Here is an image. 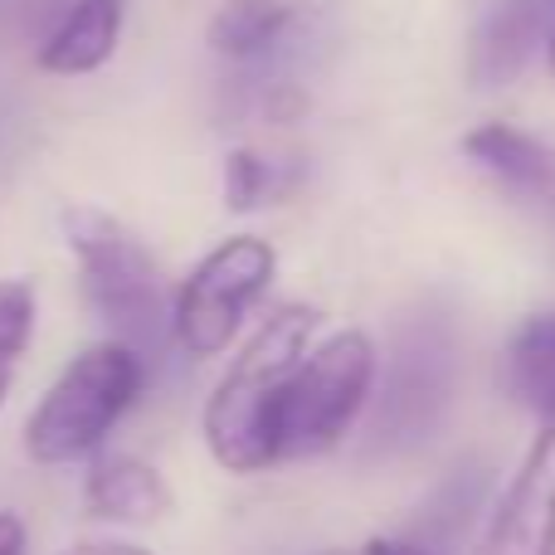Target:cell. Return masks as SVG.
I'll use <instances>...</instances> for the list:
<instances>
[{
    "label": "cell",
    "mask_w": 555,
    "mask_h": 555,
    "mask_svg": "<svg viewBox=\"0 0 555 555\" xmlns=\"http://www.w3.org/2000/svg\"><path fill=\"white\" fill-rule=\"evenodd\" d=\"M317 312L312 302H287L249 336L240 361L220 380V390L205 404V439L210 453L230 473H263L273 468V414L283 400L293 371L302 365L307 341H312Z\"/></svg>",
    "instance_id": "obj_1"
},
{
    "label": "cell",
    "mask_w": 555,
    "mask_h": 555,
    "mask_svg": "<svg viewBox=\"0 0 555 555\" xmlns=\"http://www.w3.org/2000/svg\"><path fill=\"white\" fill-rule=\"evenodd\" d=\"M64 240L83 269V293L93 312L113 326V336L137 361H162L171 341V297H166L162 269L146 254V244L122 220L93 210V205H68Z\"/></svg>",
    "instance_id": "obj_2"
},
{
    "label": "cell",
    "mask_w": 555,
    "mask_h": 555,
    "mask_svg": "<svg viewBox=\"0 0 555 555\" xmlns=\"http://www.w3.org/2000/svg\"><path fill=\"white\" fill-rule=\"evenodd\" d=\"M146 365L122 341L88 346L39 400V410L25 424V449L35 463L59 468L98 453V443L113 434V424L132 410L142 395Z\"/></svg>",
    "instance_id": "obj_3"
},
{
    "label": "cell",
    "mask_w": 555,
    "mask_h": 555,
    "mask_svg": "<svg viewBox=\"0 0 555 555\" xmlns=\"http://www.w3.org/2000/svg\"><path fill=\"white\" fill-rule=\"evenodd\" d=\"M375 351L361 332H336L302 356L273 414V463H302L336 449L371 404Z\"/></svg>",
    "instance_id": "obj_4"
},
{
    "label": "cell",
    "mask_w": 555,
    "mask_h": 555,
    "mask_svg": "<svg viewBox=\"0 0 555 555\" xmlns=\"http://www.w3.org/2000/svg\"><path fill=\"white\" fill-rule=\"evenodd\" d=\"M453 375H459V341L449 317L439 307H414L410 317H400L380 400L371 414V453H400L429 439L453 400Z\"/></svg>",
    "instance_id": "obj_5"
},
{
    "label": "cell",
    "mask_w": 555,
    "mask_h": 555,
    "mask_svg": "<svg viewBox=\"0 0 555 555\" xmlns=\"http://www.w3.org/2000/svg\"><path fill=\"white\" fill-rule=\"evenodd\" d=\"M273 249L254 234H234L215 254H205L195 263V273L181 283L171 307V336L185 356L205 361L220 356L234 341V332L244 326L249 307L263 297V287L273 283Z\"/></svg>",
    "instance_id": "obj_6"
},
{
    "label": "cell",
    "mask_w": 555,
    "mask_h": 555,
    "mask_svg": "<svg viewBox=\"0 0 555 555\" xmlns=\"http://www.w3.org/2000/svg\"><path fill=\"white\" fill-rule=\"evenodd\" d=\"M473 555H555V429L537 434Z\"/></svg>",
    "instance_id": "obj_7"
},
{
    "label": "cell",
    "mask_w": 555,
    "mask_h": 555,
    "mask_svg": "<svg viewBox=\"0 0 555 555\" xmlns=\"http://www.w3.org/2000/svg\"><path fill=\"white\" fill-rule=\"evenodd\" d=\"M555 29V0H498L473 35L468 74L478 88H507Z\"/></svg>",
    "instance_id": "obj_8"
},
{
    "label": "cell",
    "mask_w": 555,
    "mask_h": 555,
    "mask_svg": "<svg viewBox=\"0 0 555 555\" xmlns=\"http://www.w3.org/2000/svg\"><path fill=\"white\" fill-rule=\"evenodd\" d=\"M83 502L93 517L103 521H127V527H142V521H162L171 512V488L162 482V473L142 459H98L93 473L83 482Z\"/></svg>",
    "instance_id": "obj_9"
},
{
    "label": "cell",
    "mask_w": 555,
    "mask_h": 555,
    "mask_svg": "<svg viewBox=\"0 0 555 555\" xmlns=\"http://www.w3.org/2000/svg\"><path fill=\"white\" fill-rule=\"evenodd\" d=\"M117 35H122V0H78L39 44V68L44 74H93L113 59Z\"/></svg>",
    "instance_id": "obj_10"
},
{
    "label": "cell",
    "mask_w": 555,
    "mask_h": 555,
    "mask_svg": "<svg viewBox=\"0 0 555 555\" xmlns=\"http://www.w3.org/2000/svg\"><path fill=\"white\" fill-rule=\"evenodd\" d=\"M463 152H468V162H478L482 171H492L517 195L555 201V152L541 146L537 137L517 132V127H502V122H482L463 137Z\"/></svg>",
    "instance_id": "obj_11"
},
{
    "label": "cell",
    "mask_w": 555,
    "mask_h": 555,
    "mask_svg": "<svg viewBox=\"0 0 555 555\" xmlns=\"http://www.w3.org/2000/svg\"><path fill=\"white\" fill-rule=\"evenodd\" d=\"M507 395L527 414L555 429V317L537 312L517 326L507 346Z\"/></svg>",
    "instance_id": "obj_12"
},
{
    "label": "cell",
    "mask_w": 555,
    "mask_h": 555,
    "mask_svg": "<svg viewBox=\"0 0 555 555\" xmlns=\"http://www.w3.org/2000/svg\"><path fill=\"white\" fill-rule=\"evenodd\" d=\"M293 5L287 0H224L220 15L210 20V44L215 54L234 59V64H254V59L273 54L278 39L293 29Z\"/></svg>",
    "instance_id": "obj_13"
},
{
    "label": "cell",
    "mask_w": 555,
    "mask_h": 555,
    "mask_svg": "<svg viewBox=\"0 0 555 555\" xmlns=\"http://www.w3.org/2000/svg\"><path fill=\"white\" fill-rule=\"evenodd\" d=\"M29 336H35V287L25 278H0V404L10 395Z\"/></svg>",
    "instance_id": "obj_14"
},
{
    "label": "cell",
    "mask_w": 555,
    "mask_h": 555,
    "mask_svg": "<svg viewBox=\"0 0 555 555\" xmlns=\"http://www.w3.org/2000/svg\"><path fill=\"white\" fill-rule=\"evenodd\" d=\"M287 185V171L278 162H269L263 152H234L230 162H224V201H230V210H259V205H273L278 195H283Z\"/></svg>",
    "instance_id": "obj_15"
},
{
    "label": "cell",
    "mask_w": 555,
    "mask_h": 555,
    "mask_svg": "<svg viewBox=\"0 0 555 555\" xmlns=\"http://www.w3.org/2000/svg\"><path fill=\"white\" fill-rule=\"evenodd\" d=\"M326 555H434L429 546H414V541H361V546H341V551H326Z\"/></svg>",
    "instance_id": "obj_16"
},
{
    "label": "cell",
    "mask_w": 555,
    "mask_h": 555,
    "mask_svg": "<svg viewBox=\"0 0 555 555\" xmlns=\"http://www.w3.org/2000/svg\"><path fill=\"white\" fill-rule=\"evenodd\" d=\"M0 555H25V521L15 512H0Z\"/></svg>",
    "instance_id": "obj_17"
},
{
    "label": "cell",
    "mask_w": 555,
    "mask_h": 555,
    "mask_svg": "<svg viewBox=\"0 0 555 555\" xmlns=\"http://www.w3.org/2000/svg\"><path fill=\"white\" fill-rule=\"evenodd\" d=\"M64 555H152L142 546H127V541H83V546L64 551Z\"/></svg>",
    "instance_id": "obj_18"
},
{
    "label": "cell",
    "mask_w": 555,
    "mask_h": 555,
    "mask_svg": "<svg viewBox=\"0 0 555 555\" xmlns=\"http://www.w3.org/2000/svg\"><path fill=\"white\" fill-rule=\"evenodd\" d=\"M546 44H551V68H555V29H551V39H546Z\"/></svg>",
    "instance_id": "obj_19"
}]
</instances>
